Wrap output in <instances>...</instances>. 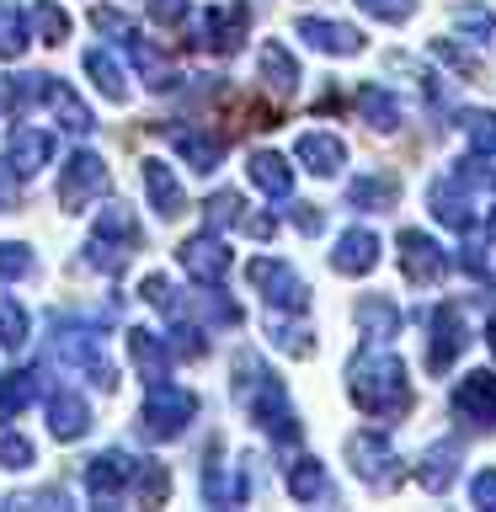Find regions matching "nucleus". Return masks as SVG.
<instances>
[{
	"mask_svg": "<svg viewBox=\"0 0 496 512\" xmlns=\"http://www.w3.org/2000/svg\"><path fill=\"white\" fill-rule=\"evenodd\" d=\"M347 203L352 208H368V214H384V208L400 203V176L390 171H363L347 182Z\"/></svg>",
	"mask_w": 496,
	"mask_h": 512,
	"instance_id": "nucleus-26",
	"label": "nucleus"
},
{
	"mask_svg": "<svg viewBox=\"0 0 496 512\" xmlns=\"http://www.w3.org/2000/svg\"><path fill=\"white\" fill-rule=\"evenodd\" d=\"M139 475H144V459L123 454V448H102V454L86 459V496L96 507L139 502Z\"/></svg>",
	"mask_w": 496,
	"mask_h": 512,
	"instance_id": "nucleus-7",
	"label": "nucleus"
},
{
	"mask_svg": "<svg viewBox=\"0 0 496 512\" xmlns=\"http://www.w3.org/2000/svg\"><path fill=\"white\" fill-rule=\"evenodd\" d=\"M288 219H294V230H299L304 240H315L320 230H326V214H320L315 203H288Z\"/></svg>",
	"mask_w": 496,
	"mask_h": 512,
	"instance_id": "nucleus-49",
	"label": "nucleus"
},
{
	"mask_svg": "<svg viewBox=\"0 0 496 512\" xmlns=\"http://www.w3.org/2000/svg\"><path fill=\"white\" fill-rule=\"evenodd\" d=\"M448 27H454V38H464L475 48V54H496V16L486 6H459L454 16H448Z\"/></svg>",
	"mask_w": 496,
	"mask_h": 512,
	"instance_id": "nucleus-33",
	"label": "nucleus"
},
{
	"mask_svg": "<svg viewBox=\"0 0 496 512\" xmlns=\"http://www.w3.org/2000/svg\"><path fill=\"white\" fill-rule=\"evenodd\" d=\"M203 219H208V230H224V224L235 230V224H246V198H240L235 187H219L214 198L203 203Z\"/></svg>",
	"mask_w": 496,
	"mask_h": 512,
	"instance_id": "nucleus-42",
	"label": "nucleus"
},
{
	"mask_svg": "<svg viewBox=\"0 0 496 512\" xmlns=\"http://www.w3.org/2000/svg\"><path fill=\"white\" fill-rule=\"evenodd\" d=\"M267 336H272L278 352H288V358H315V331L304 326V315L267 310Z\"/></svg>",
	"mask_w": 496,
	"mask_h": 512,
	"instance_id": "nucleus-32",
	"label": "nucleus"
},
{
	"mask_svg": "<svg viewBox=\"0 0 496 512\" xmlns=\"http://www.w3.org/2000/svg\"><path fill=\"white\" fill-rule=\"evenodd\" d=\"M11 507H70V496H64V486H48L32 496H11Z\"/></svg>",
	"mask_w": 496,
	"mask_h": 512,
	"instance_id": "nucleus-51",
	"label": "nucleus"
},
{
	"mask_svg": "<svg viewBox=\"0 0 496 512\" xmlns=\"http://www.w3.org/2000/svg\"><path fill=\"white\" fill-rule=\"evenodd\" d=\"M470 502H475V507H491V512H496V470H480V475L470 480Z\"/></svg>",
	"mask_w": 496,
	"mask_h": 512,
	"instance_id": "nucleus-52",
	"label": "nucleus"
},
{
	"mask_svg": "<svg viewBox=\"0 0 496 512\" xmlns=\"http://www.w3.org/2000/svg\"><path fill=\"white\" fill-rule=\"evenodd\" d=\"M246 235H256V240H267V235H278V214H246V224H240Z\"/></svg>",
	"mask_w": 496,
	"mask_h": 512,
	"instance_id": "nucleus-54",
	"label": "nucleus"
},
{
	"mask_svg": "<svg viewBox=\"0 0 496 512\" xmlns=\"http://www.w3.org/2000/svg\"><path fill=\"white\" fill-rule=\"evenodd\" d=\"M80 64H86L91 86L102 91V96H107L112 107H123V102H128V80H123V70H118V59H112L107 48H86V59H80Z\"/></svg>",
	"mask_w": 496,
	"mask_h": 512,
	"instance_id": "nucleus-34",
	"label": "nucleus"
},
{
	"mask_svg": "<svg viewBox=\"0 0 496 512\" xmlns=\"http://www.w3.org/2000/svg\"><path fill=\"white\" fill-rule=\"evenodd\" d=\"M128 342V358H134V368L144 379H166L171 374V363H176V347H171V336H160V331H144V326H134L123 336Z\"/></svg>",
	"mask_w": 496,
	"mask_h": 512,
	"instance_id": "nucleus-19",
	"label": "nucleus"
},
{
	"mask_svg": "<svg viewBox=\"0 0 496 512\" xmlns=\"http://www.w3.org/2000/svg\"><path fill=\"white\" fill-rule=\"evenodd\" d=\"M203 502L208 507H246V480L219 454H208V464H203Z\"/></svg>",
	"mask_w": 496,
	"mask_h": 512,
	"instance_id": "nucleus-28",
	"label": "nucleus"
},
{
	"mask_svg": "<svg viewBox=\"0 0 496 512\" xmlns=\"http://www.w3.org/2000/svg\"><path fill=\"white\" fill-rule=\"evenodd\" d=\"M43 107H48V112H54V118H59V128H64V134H75V139H86V134H91V128H96V118H91V107H86V102H80V96H75L70 86H64V80H59V75H48V91H43Z\"/></svg>",
	"mask_w": 496,
	"mask_h": 512,
	"instance_id": "nucleus-24",
	"label": "nucleus"
},
{
	"mask_svg": "<svg viewBox=\"0 0 496 512\" xmlns=\"http://www.w3.org/2000/svg\"><path fill=\"white\" fill-rule=\"evenodd\" d=\"M48 432H54L59 443H80L91 432V406L75 390H64V384L48 395Z\"/></svg>",
	"mask_w": 496,
	"mask_h": 512,
	"instance_id": "nucleus-21",
	"label": "nucleus"
},
{
	"mask_svg": "<svg viewBox=\"0 0 496 512\" xmlns=\"http://www.w3.org/2000/svg\"><path fill=\"white\" fill-rule=\"evenodd\" d=\"M454 416L470 427H496V374L491 368H475L454 384Z\"/></svg>",
	"mask_w": 496,
	"mask_h": 512,
	"instance_id": "nucleus-16",
	"label": "nucleus"
},
{
	"mask_svg": "<svg viewBox=\"0 0 496 512\" xmlns=\"http://www.w3.org/2000/svg\"><path fill=\"white\" fill-rule=\"evenodd\" d=\"M331 267L342 272V278H368V272L379 267V235L374 230H342L336 235V251H331Z\"/></svg>",
	"mask_w": 496,
	"mask_h": 512,
	"instance_id": "nucleus-17",
	"label": "nucleus"
},
{
	"mask_svg": "<svg viewBox=\"0 0 496 512\" xmlns=\"http://www.w3.org/2000/svg\"><path fill=\"white\" fill-rule=\"evenodd\" d=\"M0 464H6V470H32V464H38L32 443H27L11 422H0Z\"/></svg>",
	"mask_w": 496,
	"mask_h": 512,
	"instance_id": "nucleus-44",
	"label": "nucleus"
},
{
	"mask_svg": "<svg viewBox=\"0 0 496 512\" xmlns=\"http://www.w3.org/2000/svg\"><path fill=\"white\" fill-rule=\"evenodd\" d=\"M294 155L304 160V171H310V176H336V171L347 166V144L336 139V134H326V128H310V134H299Z\"/></svg>",
	"mask_w": 496,
	"mask_h": 512,
	"instance_id": "nucleus-23",
	"label": "nucleus"
},
{
	"mask_svg": "<svg viewBox=\"0 0 496 512\" xmlns=\"http://www.w3.org/2000/svg\"><path fill=\"white\" fill-rule=\"evenodd\" d=\"M288 496L294 502H304V507H331L336 502V491H331V480H326V464L320 459H294L288 464Z\"/></svg>",
	"mask_w": 496,
	"mask_h": 512,
	"instance_id": "nucleus-30",
	"label": "nucleus"
},
{
	"mask_svg": "<svg viewBox=\"0 0 496 512\" xmlns=\"http://www.w3.org/2000/svg\"><path fill=\"white\" fill-rule=\"evenodd\" d=\"M32 32H38V43H48V48L70 43V11L54 6V0H38V6H32Z\"/></svg>",
	"mask_w": 496,
	"mask_h": 512,
	"instance_id": "nucleus-41",
	"label": "nucleus"
},
{
	"mask_svg": "<svg viewBox=\"0 0 496 512\" xmlns=\"http://www.w3.org/2000/svg\"><path fill=\"white\" fill-rule=\"evenodd\" d=\"M230 395L246 406V416L256 427L267 432L278 448H294L304 438V422H299V411L288 406V390H283V379L272 374V368L256 358V352H240L235 368H230Z\"/></svg>",
	"mask_w": 496,
	"mask_h": 512,
	"instance_id": "nucleus-1",
	"label": "nucleus"
},
{
	"mask_svg": "<svg viewBox=\"0 0 496 512\" xmlns=\"http://www.w3.org/2000/svg\"><path fill=\"white\" fill-rule=\"evenodd\" d=\"M464 134H470V144L480 155H496V112L486 107V112H464Z\"/></svg>",
	"mask_w": 496,
	"mask_h": 512,
	"instance_id": "nucleus-47",
	"label": "nucleus"
},
{
	"mask_svg": "<svg viewBox=\"0 0 496 512\" xmlns=\"http://www.w3.org/2000/svg\"><path fill=\"white\" fill-rule=\"evenodd\" d=\"M38 368H11L0 374V416H22L32 400H38Z\"/></svg>",
	"mask_w": 496,
	"mask_h": 512,
	"instance_id": "nucleus-38",
	"label": "nucleus"
},
{
	"mask_svg": "<svg viewBox=\"0 0 496 512\" xmlns=\"http://www.w3.org/2000/svg\"><path fill=\"white\" fill-rule=\"evenodd\" d=\"M358 11H368V16H379V22L400 27V22H411V16H416V0H358Z\"/></svg>",
	"mask_w": 496,
	"mask_h": 512,
	"instance_id": "nucleus-48",
	"label": "nucleus"
},
{
	"mask_svg": "<svg viewBox=\"0 0 496 512\" xmlns=\"http://www.w3.org/2000/svg\"><path fill=\"white\" fill-rule=\"evenodd\" d=\"M43 91H48V75L43 70H27V75H0V107L6 112H22L32 107V102H43Z\"/></svg>",
	"mask_w": 496,
	"mask_h": 512,
	"instance_id": "nucleus-37",
	"label": "nucleus"
},
{
	"mask_svg": "<svg viewBox=\"0 0 496 512\" xmlns=\"http://www.w3.org/2000/svg\"><path fill=\"white\" fill-rule=\"evenodd\" d=\"M486 198L475 182H464V176L448 166L438 182L427 187V208H432V219L443 224V230H459V235H470L475 230V203Z\"/></svg>",
	"mask_w": 496,
	"mask_h": 512,
	"instance_id": "nucleus-9",
	"label": "nucleus"
},
{
	"mask_svg": "<svg viewBox=\"0 0 496 512\" xmlns=\"http://www.w3.org/2000/svg\"><path fill=\"white\" fill-rule=\"evenodd\" d=\"M27 342H32V315H27V304L0 288V347H6V352H22Z\"/></svg>",
	"mask_w": 496,
	"mask_h": 512,
	"instance_id": "nucleus-39",
	"label": "nucleus"
},
{
	"mask_svg": "<svg viewBox=\"0 0 496 512\" xmlns=\"http://www.w3.org/2000/svg\"><path fill=\"white\" fill-rule=\"evenodd\" d=\"M246 278L262 288L267 310H288V315H304V310H310V288H304V278L283 262V256H251Z\"/></svg>",
	"mask_w": 496,
	"mask_h": 512,
	"instance_id": "nucleus-8",
	"label": "nucleus"
},
{
	"mask_svg": "<svg viewBox=\"0 0 496 512\" xmlns=\"http://www.w3.org/2000/svg\"><path fill=\"white\" fill-rule=\"evenodd\" d=\"M32 38H38V32H32V16H22L16 0H0V59H22Z\"/></svg>",
	"mask_w": 496,
	"mask_h": 512,
	"instance_id": "nucleus-36",
	"label": "nucleus"
},
{
	"mask_svg": "<svg viewBox=\"0 0 496 512\" xmlns=\"http://www.w3.org/2000/svg\"><path fill=\"white\" fill-rule=\"evenodd\" d=\"M352 107L363 112V123H374L379 134H390L400 128V96L390 86H379V80H363L358 91H352Z\"/></svg>",
	"mask_w": 496,
	"mask_h": 512,
	"instance_id": "nucleus-31",
	"label": "nucleus"
},
{
	"mask_svg": "<svg viewBox=\"0 0 496 512\" xmlns=\"http://www.w3.org/2000/svg\"><path fill=\"white\" fill-rule=\"evenodd\" d=\"M459 459H464V448H459L454 438H448V443H432L427 454H422V464H416V480H422V491L443 496V491L459 480Z\"/></svg>",
	"mask_w": 496,
	"mask_h": 512,
	"instance_id": "nucleus-27",
	"label": "nucleus"
},
{
	"mask_svg": "<svg viewBox=\"0 0 496 512\" xmlns=\"http://www.w3.org/2000/svg\"><path fill=\"white\" fill-rule=\"evenodd\" d=\"M198 32H203V48H208V54H240V43H246V11L208 6V11L198 16Z\"/></svg>",
	"mask_w": 496,
	"mask_h": 512,
	"instance_id": "nucleus-20",
	"label": "nucleus"
},
{
	"mask_svg": "<svg viewBox=\"0 0 496 512\" xmlns=\"http://www.w3.org/2000/svg\"><path fill=\"white\" fill-rule=\"evenodd\" d=\"M192 416H198V395L182 390V384H171V379H155L150 390H144V406H139L134 427H139L144 443H171L192 427Z\"/></svg>",
	"mask_w": 496,
	"mask_h": 512,
	"instance_id": "nucleus-5",
	"label": "nucleus"
},
{
	"mask_svg": "<svg viewBox=\"0 0 496 512\" xmlns=\"http://www.w3.org/2000/svg\"><path fill=\"white\" fill-rule=\"evenodd\" d=\"M486 347L496 352V320H491V326H486Z\"/></svg>",
	"mask_w": 496,
	"mask_h": 512,
	"instance_id": "nucleus-57",
	"label": "nucleus"
},
{
	"mask_svg": "<svg viewBox=\"0 0 496 512\" xmlns=\"http://www.w3.org/2000/svg\"><path fill=\"white\" fill-rule=\"evenodd\" d=\"M16 208V171L0 166V214H11Z\"/></svg>",
	"mask_w": 496,
	"mask_h": 512,
	"instance_id": "nucleus-55",
	"label": "nucleus"
},
{
	"mask_svg": "<svg viewBox=\"0 0 496 512\" xmlns=\"http://www.w3.org/2000/svg\"><path fill=\"white\" fill-rule=\"evenodd\" d=\"M176 262H182L187 278L214 288V283H224V272H230V246L219 240V230H203V235H187L182 246H176Z\"/></svg>",
	"mask_w": 496,
	"mask_h": 512,
	"instance_id": "nucleus-13",
	"label": "nucleus"
},
{
	"mask_svg": "<svg viewBox=\"0 0 496 512\" xmlns=\"http://www.w3.org/2000/svg\"><path fill=\"white\" fill-rule=\"evenodd\" d=\"M395 251H400V272H406L411 283H438L443 272L454 267V262H448V251L427 230H400Z\"/></svg>",
	"mask_w": 496,
	"mask_h": 512,
	"instance_id": "nucleus-14",
	"label": "nucleus"
},
{
	"mask_svg": "<svg viewBox=\"0 0 496 512\" xmlns=\"http://www.w3.org/2000/svg\"><path fill=\"white\" fill-rule=\"evenodd\" d=\"M91 27H96V32H107V38L123 48V54H128V64H134V70L144 75V86H150V91H171L176 80H182V75H176L166 59H160V48H155V43H144V32H139L134 22H128L123 11H112V6H96V11H91Z\"/></svg>",
	"mask_w": 496,
	"mask_h": 512,
	"instance_id": "nucleus-6",
	"label": "nucleus"
},
{
	"mask_svg": "<svg viewBox=\"0 0 496 512\" xmlns=\"http://www.w3.org/2000/svg\"><path fill=\"white\" fill-rule=\"evenodd\" d=\"M150 16H155L160 27H176L187 16V0H150Z\"/></svg>",
	"mask_w": 496,
	"mask_h": 512,
	"instance_id": "nucleus-53",
	"label": "nucleus"
},
{
	"mask_svg": "<svg viewBox=\"0 0 496 512\" xmlns=\"http://www.w3.org/2000/svg\"><path fill=\"white\" fill-rule=\"evenodd\" d=\"M102 187H107V160L96 150H75L59 166V192H54V198H59L64 214H80L91 198H102Z\"/></svg>",
	"mask_w": 496,
	"mask_h": 512,
	"instance_id": "nucleus-12",
	"label": "nucleus"
},
{
	"mask_svg": "<svg viewBox=\"0 0 496 512\" xmlns=\"http://www.w3.org/2000/svg\"><path fill=\"white\" fill-rule=\"evenodd\" d=\"M486 246H491V240H486ZM486 246H480V240H470V246L459 251V267L470 272L475 283H486V278H491V251H486Z\"/></svg>",
	"mask_w": 496,
	"mask_h": 512,
	"instance_id": "nucleus-50",
	"label": "nucleus"
},
{
	"mask_svg": "<svg viewBox=\"0 0 496 512\" xmlns=\"http://www.w3.org/2000/svg\"><path fill=\"white\" fill-rule=\"evenodd\" d=\"M262 75H267V86L278 91V96H294L299 91V64H294V54H288L283 43H267L262 48Z\"/></svg>",
	"mask_w": 496,
	"mask_h": 512,
	"instance_id": "nucleus-40",
	"label": "nucleus"
},
{
	"mask_svg": "<svg viewBox=\"0 0 496 512\" xmlns=\"http://www.w3.org/2000/svg\"><path fill=\"white\" fill-rule=\"evenodd\" d=\"M139 182H144V192H150V208H155L160 219H176V214L187 208L182 182H176V171L166 166V160L144 155V160H139Z\"/></svg>",
	"mask_w": 496,
	"mask_h": 512,
	"instance_id": "nucleus-18",
	"label": "nucleus"
},
{
	"mask_svg": "<svg viewBox=\"0 0 496 512\" xmlns=\"http://www.w3.org/2000/svg\"><path fill=\"white\" fill-rule=\"evenodd\" d=\"M358 331L368 336V342H384V336H395V331H400V304L384 299V294H368V299L358 304Z\"/></svg>",
	"mask_w": 496,
	"mask_h": 512,
	"instance_id": "nucleus-35",
	"label": "nucleus"
},
{
	"mask_svg": "<svg viewBox=\"0 0 496 512\" xmlns=\"http://www.w3.org/2000/svg\"><path fill=\"white\" fill-rule=\"evenodd\" d=\"M347 395L363 416H406L411 411V379L406 363L384 347H363L347 363Z\"/></svg>",
	"mask_w": 496,
	"mask_h": 512,
	"instance_id": "nucleus-2",
	"label": "nucleus"
},
{
	"mask_svg": "<svg viewBox=\"0 0 496 512\" xmlns=\"http://www.w3.org/2000/svg\"><path fill=\"white\" fill-rule=\"evenodd\" d=\"M48 160H54V134H43V128H11L6 134V166L16 176L43 171Z\"/></svg>",
	"mask_w": 496,
	"mask_h": 512,
	"instance_id": "nucleus-22",
	"label": "nucleus"
},
{
	"mask_svg": "<svg viewBox=\"0 0 496 512\" xmlns=\"http://www.w3.org/2000/svg\"><path fill=\"white\" fill-rule=\"evenodd\" d=\"M464 347H470V326H464L459 304H438V310H427V374H448Z\"/></svg>",
	"mask_w": 496,
	"mask_h": 512,
	"instance_id": "nucleus-11",
	"label": "nucleus"
},
{
	"mask_svg": "<svg viewBox=\"0 0 496 512\" xmlns=\"http://www.w3.org/2000/svg\"><path fill=\"white\" fill-rule=\"evenodd\" d=\"M139 240H144V230H139L134 208H128V203H107L102 214H96V224H91L86 262H91L96 272H107V278H118V272L134 262Z\"/></svg>",
	"mask_w": 496,
	"mask_h": 512,
	"instance_id": "nucleus-4",
	"label": "nucleus"
},
{
	"mask_svg": "<svg viewBox=\"0 0 496 512\" xmlns=\"http://www.w3.org/2000/svg\"><path fill=\"white\" fill-rule=\"evenodd\" d=\"M294 32L310 48H320V54H331V59H358L363 48H368V38L358 27H347V22H331V16H299L294 22Z\"/></svg>",
	"mask_w": 496,
	"mask_h": 512,
	"instance_id": "nucleus-15",
	"label": "nucleus"
},
{
	"mask_svg": "<svg viewBox=\"0 0 496 512\" xmlns=\"http://www.w3.org/2000/svg\"><path fill=\"white\" fill-rule=\"evenodd\" d=\"M171 496V475H166V464L160 459H144V475H139V502L144 507H160Z\"/></svg>",
	"mask_w": 496,
	"mask_h": 512,
	"instance_id": "nucleus-46",
	"label": "nucleus"
},
{
	"mask_svg": "<svg viewBox=\"0 0 496 512\" xmlns=\"http://www.w3.org/2000/svg\"><path fill=\"white\" fill-rule=\"evenodd\" d=\"M171 144H176V155L187 160L192 171H219V160H224V139L219 134H203V128H166Z\"/></svg>",
	"mask_w": 496,
	"mask_h": 512,
	"instance_id": "nucleus-29",
	"label": "nucleus"
},
{
	"mask_svg": "<svg viewBox=\"0 0 496 512\" xmlns=\"http://www.w3.org/2000/svg\"><path fill=\"white\" fill-rule=\"evenodd\" d=\"M486 240H496V208H491V214H486Z\"/></svg>",
	"mask_w": 496,
	"mask_h": 512,
	"instance_id": "nucleus-56",
	"label": "nucleus"
},
{
	"mask_svg": "<svg viewBox=\"0 0 496 512\" xmlns=\"http://www.w3.org/2000/svg\"><path fill=\"white\" fill-rule=\"evenodd\" d=\"M48 326H54V358L64 368L86 374V384H96V390H118V368H112V358L102 352V331L86 326V320H75V315H54Z\"/></svg>",
	"mask_w": 496,
	"mask_h": 512,
	"instance_id": "nucleus-3",
	"label": "nucleus"
},
{
	"mask_svg": "<svg viewBox=\"0 0 496 512\" xmlns=\"http://www.w3.org/2000/svg\"><path fill=\"white\" fill-rule=\"evenodd\" d=\"M198 315H203V320H214V326H240V320H246V315H240V304H235L230 294H224L219 283L198 299Z\"/></svg>",
	"mask_w": 496,
	"mask_h": 512,
	"instance_id": "nucleus-45",
	"label": "nucleus"
},
{
	"mask_svg": "<svg viewBox=\"0 0 496 512\" xmlns=\"http://www.w3.org/2000/svg\"><path fill=\"white\" fill-rule=\"evenodd\" d=\"M246 171H251V182L262 187L267 198H278V203L294 198V166H288L278 150H251L246 155Z\"/></svg>",
	"mask_w": 496,
	"mask_h": 512,
	"instance_id": "nucleus-25",
	"label": "nucleus"
},
{
	"mask_svg": "<svg viewBox=\"0 0 496 512\" xmlns=\"http://www.w3.org/2000/svg\"><path fill=\"white\" fill-rule=\"evenodd\" d=\"M347 459H352V475L374 491H390L400 486V454L384 432H352L347 438Z\"/></svg>",
	"mask_w": 496,
	"mask_h": 512,
	"instance_id": "nucleus-10",
	"label": "nucleus"
},
{
	"mask_svg": "<svg viewBox=\"0 0 496 512\" xmlns=\"http://www.w3.org/2000/svg\"><path fill=\"white\" fill-rule=\"evenodd\" d=\"M32 246H22V240H0V283H22L32 278Z\"/></svg>",
	"mask_w": 496,
	"mask_h": 512,
	"instance_id": "nucleus-43",
	"label": "nucleus"
}]
</instances>
